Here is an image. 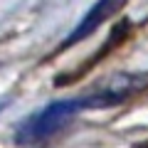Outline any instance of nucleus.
<instances>
[{"mask_svg":"<svg viewBox=\"0 0 148 148\" xmlns=\"http://www.w3.org/2000/svg\"><path fill=\"white\" fill-rule=\"evenodd\" d=\"M86 109V96L82 99H62V101H52L45 109H40L37 114L27 116L20 123V128L15 131V141L22 146H30V143H40L45 138H49L57 128L64 126V121L79 114Z\"/></svg>","mask_w":148,"mask_h":148,"instance_id":"nucleus-1","label":"nucleus"},{"mask_svg":"<svg viewBox=\"0 0 148 148\" xmlns=\"http://www.w3.org/2000/svg\"><path fill=\"white\" fill-rule=\"evenodd\" d=\"M123 3H126V0H96L94 5H91V10L82 17V22L74 27L72 32H69V37L64 40L62 47H72V45H77V42H82V40H86L89 35H94V32L99 30V27L104 25L109 17H114L119 10H121Z\"/></svg>","mask_w":148,"mask_h":148,"instance_id":"nucleus-2","label":"nucleus"}]
</instances>
